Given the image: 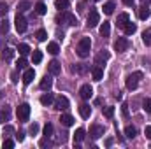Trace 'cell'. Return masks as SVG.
Instances as JSON below:
<instances>
[{
  "label": "cell",
  "mask_w": 151,
  "mask_h": 149,
  "mask_svg": "<svg viewBox=\"0 0 151 149\" xmlns=\"http://www.w3.org/2000/svg\"><path fill=\"white\" fill-rule=\"evenodd\" d=\"M47 70H49V74L58 75V74H60V70H62V67H60V63H58L56 60H53V62H49V63H47Z\"/></svg>",
  "instance_id": "cell-10"
},
{
  "label": "cell",
  "mask_w": 151,
  "mask_h": 149,
  "mask_svg": "<svg viewBox=\"0 0 151 149\" xmlns=\"http://www.w3.org/2000/svg\"><path fill=\"white\" fill-rule=\"evenodd\" d=\"M134 2H135V0H123L125 5H134Z\"/></svg>",
  "instance_id": "cell-49"
},
{
  "label": "cell",
  "mask_w": 151,
  "mask_h": 149,
  "mask_svg": "<svg viewBox=\"0 0 151 149\" xmlns=\"http://www.w3.org/2000/svg\"><path fill=\"white\" fill-rule=\"evenodd\" d=\"M79 114L86 119V117H90V114H91V107L88 105V104H83L81 107H79Z\"/></svg>",
  "instance_id": "cell-17"
},
{
  "label": "cell",
  "mask_w": 151,
  "mask_h": 149,
  "mask_svg": "<svg viewBox=\"0 0 151 149\" xmlns=\"http://www.w3.org/2000/svg\"><path fill=\"white\" fill-rule=\"evenodd\" d=\"M67 21H69V25H77V18L74 14H69V12H67Z\"/></svg>",
  "instance_id": "cell-38"
},
{
  "label": "cell",
  "mask_w": 151,
  "mask_h": 149,
  "mask_svg": "<svg viewBox=\"0 0 151 149\" xmlns=\"http://www.w3.org/2000/svg\"><path fill=\"white\" fill-rule=\"evenodd\" d=\"M141 79H142V72H134V74H130L127 77V88H128V90H135Z\"/></svg>",
  "instance_id": "cell-2"
},
{
  "label": "cell",
  "mask_w": 151,
  "mask_h": 149,
  "mask_svg": "<svg viewBox=\"0 0 151 149\" xmlns=\"http://www.w3.org/2000/svg\"><path fill=\"white\" fill-rule=\"evenodd\" d=\"M135 133H137V130H135V126H132V125H128V126L125 128V135H127V139H134V137H135Z\"/></svg>",
  "instance_id": "cell-23"
},
{
  "label": "cell",
  "mask_w": 151,
  "mask_h": 149,
  "mask_svg": "<svg viewBox=\"0 0 151 149\" xmlns=\"http://www.w3.org/2000/svg\"><path fill=\"white\" fill-rule=\"evenodd\" d=\"M51 135H53V125L47 123V125L44 126V137H51Z\"/></svg>",
  "instance_id": "cell-36"
},
{
  "label": "cell",
  "mask_w": 151,
  "mask_h": 149,
  "mask_svg": "<svg viewBox=\"0 0 151 149\" xmlns=\"http://www.w3.org/2000/svg\"><path fill=\"white\" fill-rule=\"evenodd\" d=\"M32 62H34V63H40V62H42V53H40V51H34V53H32Z\"/></svg>",
  "instance_id": "cell-33"
},
{
  "label": "cell",
  "mask_w": 151,
  "mask_h": 149,
  "mask_svg": "<svg viewBox=\"0 0 151 149\" xmlns=\"http://www.w3.org/2000/svg\"><path fill=\"white\" fill-rule=\"evenodd\" d=\"M91 75H93L95 81H100V79L104 77V70H102V67H99V65L93 67V69H91Z\"/></svg>",
  "instance_id": "cell-14"
},
{
  "label": "cell",
  "mask_w": 151,
  "mask_h": 149,
  "mask_svg": "<svg viewBox=\"0 0 151 149\" xmlns=\"http://www.w3.org/2000/svg\"><path fill=\"white\" fill-rule=\"evenodd\" d=\"M142 42H144L146 46H151V28H146V30L142 32Z\"/></svg>",
  "instance_id": "cell-24"
},
{
  "label": "cell",
  "mask_w": 151,
  "mask_h": 149,
  "mask_svg": "<svg viewBox=\"0 0 151 149\" xmlns=\"http://www.w3.org/2000/svg\"><path fill=\"white\" fill-rule=\"evenodd\" d=\"M14 25H16V30H18V34H23V32L27 30V19L21 16V12H18V16L14 18Z\"/></svg>",
  "instance_id": "cell-4"
},
{
  "label": "cell",
  "mask_w": 151,
  "mask_h": 149,
  "mask_svg": "<svg viewBox=\"0 0 151 149\" xmlns=\"http://www.w3.org/2000/svg\"><path fill=\"white\" fill-rule=\"evenodd\" d=\"M150 2H151V0H142V4H144V5H148Z\"/></svg>",
  "instance_id": "cell-50"
},
{
  "label": "cell",
  "mask_w": 151,
  "mask_h": 149,
  "mask_svg": "<svg viewBox=\"0 0 151 149\" xmlns=\"http://www.w3.org/2000/svg\"><path fill=\"white\" fill-rule=\"evenodd\" d=\"M7 11H9V9H7V4H5V2H0V16H5Z\"/></svg>",
  "instance_id": "cell-40"
},
{
  "label": "cell",
  "mask_w": 151,
  "mask_h": 149,
  "mask_svg": "<svg viewBox=\"0 0 151 149\" xmlns=\"http://www.w3.org/2000/svg\"><path fill=\"white\" fill-rule=\"evenodd\" d=\"M12 54H14V51H12L11 47H5V49H4V53H2V58H4L5 62H9V60L12 58Z\"/></svg>",
  "instance_id": "cell-30"
},
{
  "label": "cell",
  "mask_w": 151,
  "mask_h": 149,
  "mask_svg": "<svg viewBox=\"0 0 151 149\" xmlns=\"http://www.w3.org/2000/svg\"><path fill=\"white\" fill-rule=\"evenodd\" d=\"M9 117H11V111H9V107L5 105V107L0 111V123H5V121H9Z\"/></svg>",
  "instance_id": "cell-21"
},
{
  "label": "cell",
  "mask_w": 151,
  "mask_h": 149,
  "mask_svg": "<svg viewBox=\"0 0 151 149\" xmlns=\"http://www.w3.org/2000/svg\"><path fill=\"white\" fill-rule=\"evenodd\" d=\"M58 51H60V47H58L56 42H49V44H47V53H51V54H58Z\"/></svg>",
  "instance_id": "cell-27"
},
{
  "label": "cell",
  "mask_w": 151,
  "mask_h": 149,
  "mask_svg": "<svg viewBox=\"0 0 151 149\" xmlns=\"http://www.w3.org/2000/svg\"><path fill=\"white\" fill-rule=\"evenodd\" d=\"M34 77H35V70H34V69H27L25 74H23V82H25V84H30V82L34 81Z\"/></svg>",
  "instance_id": "cell-11"
},
{
  "label": "cell",
  "mask_w": 151,
  "mask_h": 149,
  "mask_svg": "<svg viewBox=\"0 0 151 149\" xmlns=\"http://www.w3.org/2000/svg\"><path fill=\"white\" fill-rule=\"evenodd\" d=\"M11 133H14V128H12V126H9V125H7V126H5V128H4V135H11Z\"/></svg>",
  "instance_id": "cell-44"
},
{
  "label": "cell",
  "mask_w": 151,
  "mask_h": 149,
  "mask_svg": "<svg viewBox=\"0 0 151 149\" xmlns=\"http://www.w3.org/2000/svg\"><path fill=\"white\" fill-rule=\"evenodd\" d=\"M60 123H62L63 126H72V125H74V117H72L70 114H62Z\"/></svg>",
  "instance_id": "cell-13"
},
{
  "label": "cell",
  "mask_w": 151,
  "mask_h": 149,
  "mask_svg": "<svg viewBox=\"0 0 151 149\" xmlns=\"http://www.w3.org/2000/svg\"><path fill=\"white\" fill-rule=\"evenodd\" d=\"M16 65H18V69H25V67H27V60H25V56H21V58L18 60Z\"/></svg>",
  "instance_id": "cell-41"
},
{
  "label": "cell",
  "mask_w": 151,
  "mask_h": 149,
  "mask_svg": "<svg viewBox=\"0 0 151 149\" xmlns=\"http://www.w3.org/2000/svg\"><path fill=\"white\" fill-rule=\"evenodd\" d=\"M121 112H123V116H125V117L128 116V109H127V104H123V105H121Z\"/></svg>",
  "instance_id": "cell-46"
},
{
  "label": "cell",
  "mask_w": 151,
  "mask_h": 149,
  "mask_svg": "<svg viewBox=\"0 0 151 149\" xmlns=\"http://www.w3.org/2000/svg\"><path fill=\"white\" fill-rule=\"evenodd\" d=\"M84 135H86V132H84V128H77L76 130V142H81L83 139H84Z\"/></svg>",
  "instance_id": "cell-31"
},
{
  "label": "cell",
  "mask_w": 151,
  "mask_h": 149,
  "mask_svg": "<svg viewBox=\"0 0 151 149\" xmlns=\"http://www.w3.org/2000/svg\"><path fill=\"white\" fill-rule=\"evenodd\" d=\"M35 12H37L39 16H44V14L47 12V7H46V5H44L42 2H39L37 5H35Z\"/></svg>",
  "instance_id": "cell-29"
},
{
  "label": "cell",
  "mask_w": 151,
  "mask_h": 149,
  "mask_svg": "<svg viewBox=\"0 0 151 149\" xmlns=\"http://www.w3.org/2000/svg\"><path fill=\"white\" fill-rule=\"evenodd\" d=\"M99 21H100L99 12H97V11H91V12H90V16H88V27H90V28H93V27H97V25H99Z\"/></svg>",
  "instance_id": "cell-7"
},
{
  "label": "cell",
  "mask_w": 151,
  "mask_h": 149,
  "mask_svg": "<svg viewBox=\"0 0 151 149\" xmlns=\"http://www.w3.org/2000/svg\"><path fill=\"white\" fill-rule=\"evenodd\" d=\"M7 32H9V21H7V19H4V21L0 23V34H2V35H5Z\"/></svg>",
  "instance_id": "cell-32"
},
{
  "label": "cell",
  "mask_w": 151,
  "mask_h": 149,
  "mask_svg": "<svg viewBox=\"0 0 151 149\" xmlns=\"http://www.w3.org/2000/svg\"><path fill=\"white\" fill-rule=\"evenodd\" d=\"M128 21H130V18H128V14H127V12H123V14H119V16H118V27H119V28H123Z\"/></svg>",
  "instance_id": "cell-18"
},
{
  "label": "cell",
  "mask_w": 151,
  "mask_h": 149,
  "mask_svg": "<svg viewBox=\"0 0 151 149\" xmlns=\"http://www.w3.org/2000/svg\"><path fill=\"white\" fill-rule=\"evenodd\" d=\"M35 37H37V40H40V42H42V40H46V39H47V32L40 28V30H37V34H35Z\"/></svg>",
  "instance_id": "cell-34"
},
{
  "label": "cell",
  "mask_w": 151,
  "mask_h": 149,
  "mask_svg": "<svg viewBox=\"0 0 151 149\" xmlns=\"http://www.w3.org/2000/svg\"><path fill=\"white\" fill-rule=\"evenodd\" d=\"M30 7H32V4H30V2H27V0H23V2H19V4H18V12H27Z\"/></svg>",
  "instance_id": "cell-22"
},
{
  "label": "cell",
  "mask_w": 151,
  "mask_h": 149,
  "mask_svg": "<svg viewBox=\"0 0 151 149\" xmlns=\"http://www.w3.org/2000/svg\"><path fill=\"white\" fill-rule=\"evenodd\" d=\"M39 146H40V148H49V146H51V142H49V137H44V139L39 142Z\"/></svg>",
  "instance_id": "cell-39"
},
{
  "label": "cell",
  "mask_w": 151,
  "mask_h": 149,
  "mask_svg": "<svg viewBox=\"0 0 151 149\" xmlns=\"http://www.w3.org/2000/svg\"><path fill=\"white\" fill-rule=\"evenodd\" d=\"M79 93H81V97H83L84 100H88V98H91V95H93V88H91L90 84H84V86H81Z\"/></svg>",
  "instance_id": "cell-8"
},
{
  "label": "cell",
  "mask_w": 151,
  "mask_h": 149,
  "mask_svg": "<svg viewBox=\"0 0 151 149\" xmlns=\"http://www.w3.org/2000/svg\"><path fill=\"white\" fill-rule=\"evenodd\" d=\"M123 30H125V34H127V35H134V34H135V30H137V25L128 21V23L123 27Z\"/></svg>",
  "instance_id": "cell-15"
},
{
  "label": "cell",
  "mask_w": 151,
  "mask_h": 149,
  "mask_svg": "<svg viewBox=\"0 0 151 149\" xmlns=\"http://www.w3.org/2000/svg\"><path fill=\"white\" fill-rule=\"evenodd\" d=\"M109 34H111V25L107 21H104L102 27H100V35L102 37H109Z\"/></svg>",
  "instance_id": "cell-19"
},
{
  "label": "cell",
  "mask_w": 151,
  "mask_h": 149,
  "mask_svg": "<svg viewBox=\"0 0 151 149\" xmlns=\"http://www.w3.org/2000/svg\"><path fill=\"white\" fill-rule=\"evenodd\" d=\"M40 104H42V105H46V107L53 105V104H55V98H53V95H51V93H46V95H42V97H40Z\"/></svg>",
  "instance_id": "cell-12"
},
{
  "label": "cell",
  "mask_w": 151,
  "mask_h": 149,
  "mask_svg": "<svg viewBox=\"0 0 151 149\" xmlns=\"http://www.w3.org/2000/svg\"><path fill=\"white\" fill-rule=\"evenodd\" d=\"M144 135H146V137L151 140V125H150V126H146V130H144Z\"/></svg>",
  "instance_id": "cell-45"
},
{
  "label": "cell",
  "mask_w": 151,
  "mask_h": 149,
  "mask_svg": "<svg viewBox=\"0 0 151 149\" xmlns=\"http://www.w3.org/2000/svg\"><path fill=\"white\" fill-rule=\"evenodd\" d=\"M90 47H91V40L90 37H83L79 40V46H77V54L81 58H86L90 54Z\"/></svg>",
  "instance_id": "cell-1"
},
{
  "label": "cell",
  "mask_w": 151,
  "mask_h": 149,
  "mask_svg": "<svg viewBox=\"0 0 151 149\" xmlns=\"http://www.w3.org/2000/svg\"><path fill=\"white\" fill-rule=\"evenodd\" d=\"M18 51H19L21 56H27V54L30 53V46H28V44H19V46H18Z\"/></svg>",
  "instance_id": "cell-28"
},
{
  "label": "cell",
  "mask_w": 151,
  "mask_h": 149,
  "mask_svg": "<svg viewBox=\"0 0 151 149\" xmlns=\"http://www.w3.org/2000/svg\"><path fill=\"white\" fill-rule=\"evenodd\" d=\"M90 135H91L93 139L102 137V135H104V126H100V125H93V126L90 128Z\"/></svg>",
  "instance_id": "cell-9"
},
{
  "label": "cell",
  "mask_w": 151,
  "mask_h": 149,
  "mask_svg": "<svg viewBox=\"0 0 151 149\" xmlns=\"http://www.w3.org/2000/svg\"><path fill=\"white\" fill-rule=\"evenodd\" d=\"M139 18H141V19H148V18H150V9H148L146 5H142V7L139 9Z\"/></svg>",
  "instance_id": "cell-26"
},
{
  "label": "cell",
  "mask_w": 151,
  "mask_h": 149,
  "mask_svg": "<svg viewBox=\"0 0 151 149\" xmlns=\"http://www.w3.org/2000/svg\"><path fill=\"white\" fill-rule=\"evenodd\" d=\"M28 132H30L32 135H35V133L39 132V125H37V123H34V125H30V130H28Z\"/></svg>",
  "instance_id": "cell-43"
},
{
  "label": "cell",
  "mask_w": 151,
  "mask_h": 149,
  "mask_svg": "<svg viewBox=\"0 0 151 149\" xmlns=\"http://www.w3.org/2000/svg\"><path fill=\"white\" fill-rule=\"evenodd\" d=\"M142 109L148 112V114H151V98H144V102H142Z\"/></svg>",
  "instance_id": "cell-35"
},
{
  "label": "cell",
  "mask_w": 151,
  "mask_h": 149,
  "mask_svg": "<svg viewBox=\"0 0 151 149\" xmlns=\"http://www.w3.org/2000/svg\"><path fill=\"white\" fill-rule=\"evenodd\" d=\"M11 149V148H14V140H11V139H5L4 140V149Z\"/></svg>",
  "instance_id": "cell-42"
},
{
  "label": "cell",
  "mask_w": 151,
  "mask_h": 149,
  "mask_svg": "<svg viewBox=\"0 0 151 149\" xmlns=\"http://www.w3.org/2000/svg\"><path fill=\"white\" fill-rule=\"evenodd\" d=\"M51 86H53V79H51L49 75H44L42 81H40V88H42V90H49Z\"/></svg>",
  "instance_id": "cell-16"
},
{
  "label": "cell",
  "mask_w": 151,
  "mask_h": 149,
  "mask_svg": "<svg viewBox=\"0 0 151 149\" xmlns=\"http://www.w3.org/2000/svg\"><path fill=\"white\" fill-rule=\"evenodd\" d=\"M30 117V105L28 104H21L18 107V119L19 121H28Z\"/></svg>",
  "instance_id": "cell-3"
},
{
  "label": "cell",
  "mask_w": 151,
  "mask_h": 149,
  "mask_svg": "<svg viewBox=\"0 0 151 149\" xmlns=\"http://www.w3.org/2000/svg\"><path fill=\"white\" fill-rule=\"evenodd\" d=\"M69 105H70V104H69V98H67V97H62V95H60V97L55 98V107H56L58 111H65V109H69Z\"/></svg>",
  "instance_id": "cell-5"
},
{
  "label": "cell",
  "mask_w": 151,
  "mask_h": 149,
  "mask_svg": "<svg viewBox=\"0 0 151 149\" xmlns=\"http://www.w3.org/2000/svg\"><path fill=\"white\" fill-rule=\"evenodd\" d=\"M127 47H128V40L125 37H119L116 42H114V49L118 51V53H123V51H127Z\"/></svg>",
  "instance_id": "cell-6"
},
{
  "label": "cell",
  "mask_w": 151,
  "mask_h": 149,
  "mask_svg": "<svg viewBox=\"0 0 151 149\" xmlns=\"http://www.w3.org/2000/svg\"><path fill=\"white\" fill-rule=\"evenodd\" d=\"M69 5H70L69 0H56V2H55V7H56L58 11H67Z\"/></svg>",
  "instance_id": "cell-20"
},
{
  "label": "cell",
  "mask_w": 151,
  "mask_h": 149,
  "mask_svg": "<svg viewBox=\"0 0 151 149\" xmlns=\"http://www.w3.org/2000/svg\"><path fill=\"white\" fill-rule=\"evenodd\" d=\"M11 81H12V82H18V72H12V74H11Z\"/></svg>",
  "instance_id": "cell-48"
},
{
  "label": "cell",
  "mask_w": 151,
  "mask_h": 149,
  "mask_svg": "<svg viewBox=\"0 0 151 149\" xmlns=\"http://www.w3.org/2000/svg\"><path fill=\"white\" fill-rule=\"evenodd\" d=\"M104 116H106L107 119H111L114 116V107H106V109H104Z\"/></svg>",
  "instance_id": "cell-37"
},
{
  "label": "cell",
  "mask_w": 151,
  "mask_h": 149,
  "mask_svg": "<svg viewBox=\"0 0 151 149\" xmlns=\"http://www.w3.org/2000/svg\"><path fill=\"white\" fill-rule=\"evenodd\" d=\"M114 9H116V5H114L113 2H107V4H104V12H106L107 16H111V14H113Z\"/></svg>",
  "instance_id": "cell-25"
},
{
  "label": "cell",
  "mask_w": 151,
  "mask_h": 149,
  "mask_svg": "<svg viewBox=\"0 0 151 149\" xmlns=\"http://www.w3.org/2000/svg\"><path fill=\"white\" fill-rule=\"evenodd\" d=\"M23 139H25V133H23V132H19V133H16V140H19V142H21Z\"/></svg>",
  "instance_id": "cell-47"
}]
</instances>
